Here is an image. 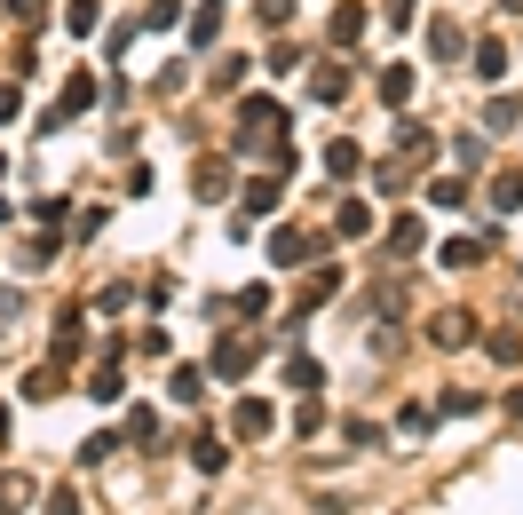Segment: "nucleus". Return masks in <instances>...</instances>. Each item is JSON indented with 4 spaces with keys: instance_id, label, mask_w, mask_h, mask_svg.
<instances>
[{
    "instance_id": "1",
    "label": "nucleus",
    "mask_w": 523,
    "mask_h": 515,
    "mask_svg": "<svg viewBox=\"0 0 523 515\" xmlns=\"http://www.w3.org/2000/svg\"><path fill=\"white\" fill-rule=\"evenodd\" d=\"M238 127H246V135H238V151L286 143V103H278V96H246V103H238Z\"/></svg>"
},
{
    "instance_id": "2",
    "label": "nucleus",
    "mask_w": 523,
    "mask_h": 515,
    "mask_svg": "<svg viewBox=\"0 0 523 515\" xmlns=\"http://www.w3.org/2000/svg\"><path fill=\"white\" fill-rule=\"evenodd\" d=\"M270 428H278V412L262 405V397H238V412H230V436H246V444H254V436H270Z\"/></svg>"
},
{
    "instance_id": "3",
    "label": "nucleus",
    "mask_w": 523,
    "mask_h": 515,
    "mask_svg": "<svg viewBox=\"0 0 523 515\" xmlns=\"http://www.w3.org/2000/svg\"><path fill=\"white\" fill-rule=\"evenodd\" d=\"M88 103H96V72H88V64H80V72H72V80H64V96H56V111H64V119H72V111H88Z\"/></svg>"
},
{
    "instance_id": "4",
    "label": "nucleus",
    "mask_w": 523,
    "mask_h": 515,
    "mask_svg": "<svg viewBox=\"0 0 523 515\" xmlns=\"http://www.w3.org/2000/svg\"><path fill=\"white\" fill-rule=\"evenodd\" d=\"M270 262H278V270H302V262H310V238H302V230H278V238H270Z\"/></svg>"
},
{
    "instance_id": "5",
    "label": "nucleus",
    "mask_w": 523,
    "mask_h": 515,
    "mask_svg": "<svg viewBox=\"0 0 523 515\" xmlns=\"http://www.w3.org/2000/svg\"><path fill=\"white\" fill-rule=\"evenodd\" d=\"M468 341H476V317H468V309L436 317V349H468Z\"/></svg>"
},
{
    "instance_id": "6",
    "label": "nucleus",
    "mask_w": 523,
    "mask_h": 515,
    "mask_svg": "<svg viewBox=\"0 0 523 515\" xmlns=\"http://www.w3.org/2000/svg\"><path fill=\"white\" fill-rule=\"evenodd\" d=\"M508 127H523V96H492V111H484V135H508Z\"/></svg>"
},
{
    "instance_id": "7",
    "label": "nucleus",
    "mask_w": 523,
    "mask_h": 515,
    "mask_svg": "<svg viewBox=\"0 0 523 515\" xmlns=\"http://www.w3.org/2000/svg\"><path fill=\"white\" fill-rule=\"evenodd\" d=\"M325 32H333V48H349V40H357V32H365V8H357V0H341V8H333V24H325Z\"/></svg>"
},
{
    "instance_id": "8",
    "label": "nucleus",
    "mask_w": 523,
    "mask_h": 515,
    "mask_svg": "<svg viewBox=\"0 0 523 515\" xmlns=\"http://www.w3.org/2000/svg\"><path fill=\"white\" fill-rule=\"evenodd\" d=\"M428 48H436V56H444V64H452V56H460V48H468V32H460V24H452V16H436V24H428Z\"/></svg>"
},
{
    "instance_id": "9",
    "label": "nucleus",
    "mask_w": 523,
    "mask_h": 515,
    "mask_svg": "<svg viewBox=\"0 0 523 515\" xmlns=\"http://www.w3.org/2000/svg\"><path fill=\"white\" fill-rule=\"evenodd\" d=\"M278 199H286L278 175H254V183H246V214H278Z\"/></svg>"
},
{
    "instance_id": "10",
    "label": "nucleus",
    "mask_w": 523,
    "mask_h": 515,
    "mask_svg": "<svg viewBox=\"0 0 523 515\" xmlns=\"http://www.w3.org/2000/svg\"><path fill=\"white\" fill-rule=\"evenodd\" d=\"M428 206H468V175H460V167L436 175V183H428Z\"/></svg>"
},
{
    "instance_id": "11",
    "label": "nucleus",
    "mask_w": 523,
    "mask_h": 515,
    "mask_svg": "<svg viewBox=\"0 0 523 515\" xmlns=\"http://www.w3.org/2000/svg\"><path fill=\"white\" fill-rule=\"evenodd\" d=\"M492 206H500V214H516V206H523V175H516V167L492 175Z\"/></svg>"
},
{
    "instance_id": "12",
    "label": "nucleus",
    "mask_w": 523,
    "mask_h": 515,
    "mask_svg": "<svg viewBox=\"0 0 523 515\" xmlns=\"http://www.w3.org/2000/svg\"><path fill=\"white\" fill-rule=\"evenodd\" d=\"M476 80H508V40H484L476 48Z\"/></svg>"
},
{
    "instance_id": "13",
    "label": "nucleus",
    "mask_w": 523,
    "mask_h": 515,
    "mask_svg": "<svg viewBox=\"0 0 523 515\" xmlns=\"http://www.w3.org/2000/svg\"><path fill=\"white\" fill-rule=\"evenodd\" d=\"M436 262H444V270H476V262H484V246H476V238H444V254H436Z\"/></svg>"
},
{
    "instance_id": "14",
    "label": "nucleus",
    "mask_w": 523,
    "mask_h": 515,
    "mask_svg": "<svg viewBox=\"0 0 523 515\" xmlns=\"http://www.w3.org/2000/svg\"><path fill=\"white\" fill-rule=\"evenodd\" d=\"M246 365H254V349H246V341H222V349H214V373H222V381H238Z\"/></svg>"
},
{
    "instance_id": "15",
    "label": "nucleus",
    "mask_w": 523,
    "mask_h": 515,
    "mask_svg": "<svg viewBox=\"0 0 523 515\" xmlns=\"http://www.w3.org/2000/svg\"><path fill=\"white\" fill-rule=\"evenodd\" d=\"M333 230H341V238H365V230H373V206H365V199H349L341 214H333Z\"/></svg>"
},
{
    "instance_id": "16",
    "label": "nucleus",
    "mask_w": 523,
    "mask_h": 515,
    "mask_svg": "<svg viewBox=\"0 0 523 515\" xmlns=\"http://www.w3.org/2000/svg\"><path fill=\"white\" fill-rule=\"evenodd\" d=\"M286 381H294V389H317V381H325V365H317L310 349H294V357H286Z\"/></svg>"
},
{
    "instance_id": "17",
    "label": "nucleus",
    "mask_w": 523,
    "mask_h": 515,
    "mask_svg": "<svg viewBox=\"0 0 523 515\" xmlns=\"http://www.w3.org/2000/svg\"><path fill=\"white\" fill-rule=\"evenodd\" d=\"M310 96L317 103H341V96H349V72H341V64H325V72L310 80Z\"/></svg>"
},
{
    "instance_id": "18",
    "label": "nucleus",
    "mask_w": 523,
    "mask_h": 515,
    "mask_svg": "<svg viewBox=\"0 0 523 515\" xmlns=\"http://www.w3.org/2000/svg\"><path fill=\"white\" fill-rule=\"evenodd\" d=\"M167 389H175V405H199V389H207V373H199V365H175V381H167Z\"/></svg>"
},
{
    "instance_id": "19",
    "label": "nucleus",
    "mask_w": 523,
    "mask_h": 515,
    "mask_svg": "<svg viewBox=\"0 0 523 515\" xmlns=\"http://www.w3.org/2000/svg\"><path fill=\"white\" fill-rule=\"evenodd\" d=\"M413 96V64H389V72H381V103H405Z\"/></svg>"
},
{
    "instance_id": "20",
    "label": "nucleus",
    "mask_w": 523,
    "mask_h": 515,
    "mask_svg": "<svg viewBox=\"0 0 523 515\" xmlns=\"http://www.w3.org/2000/svg\"><path fill=\"white\" fill-rule=\"evenodd\" d=\"M191 460H199V476H222V460H230V452H222L214 436H199V444H191Z\"/></svg>"
},
{
    "instance_id": "21",
    "label": "nucleus",
    "mask_w": 523,
    "mask_h": 515,
    "mask_svg": "<svg viewBox=\"0 0 523 515\" xmlns=\"http://www.w3.org/2000/svg\"><path fill=\"white\" fill-rule=\"evenodd\" d=\"M214 32H222V8H214V0H207V8L191 16V40H199V48H214Z\"/></svg>"
},
{
    "instance_id": "22",
    "label": "nucleus",
    "mask_w": 523,
    "mask_h": 515,
    "mask_svg": "<svg viewBox=\"0 0 523 515\" xmlns=\"http://www.w3.org/2000/svg\"><path fill=\"white\" fill-rule=\"evenodd\" d=\"M64 24H72V40H80V32H96V0H72V8H64Z\"/></svg>"
},
{
    "instance_id": "23",
    "label": "nucleus",
    "mask_w": 523,
    "mask_h": 515,
    "mask_svg": "<svg viewBox=\"0 0 523 515\" xmlns=\"http://www.w3.org/2000/svg\"><path fill=\"white\" fill-rule=\"evenodd\" d=\"M254 16H262V24L278 32V24H294V0H254Z\"/></svg>"
},
{
    "instance_id": "24",
    "label": "nucleus",
    "mask_w": 523,
    "mask_h": 515,
    "mask_svg": "<svg viewBox=\"0 0 523 515\" xmlns=\"http://www.w3.org/2000/svg\"><path fill=\"white\" fill-rule=\"evenodd\" d=\"M88 397H96V405H119V373H111V365L96 373V381H88Z\"/></svg>"
},
{
    "instance_id": "25",
    "label": "nucleus",
    "mask_w": 523,
    "mask_h": 515,
    "mask_svg": "<svg viewBox=\"0 0 523 515\" xmlns=\"http://www.w3.org/2000/svg\"><path fill=\"white\" fill-rule=\"evenodd\" d=\"M8 8H16V24H40L48 16V0H8Z\"/></svg>"
},
{
    "instance_id": "26",
    "label": "nucleus",
    "mask_w": 523,
    "mask_h": 515,
    "mask_svg": "<svg viewBox=\"0 0 523 515\" xmlns=\"http://www.w3.org/2000/svg\"><path fill=\"white\" fill-rule=\"evenodd\" d=\"M508 412H516V420H523V389H516V397H508Z\"/></svg>"
},
{
    "instance_id": "27",
    "label": "nucleus",
    "mask_w": 523,
    "mask_h": 515,
    "mask_svg": "<svg viewBox=\"0 0 523 515\" xmlns=\"http://www.w3.org/2000/svg\"><path fill=\"white\" fill-rule=\"evenodd\" d=\"M500 8H508V16H523V0H500Z\"/></svg>"
}]
</instances>
